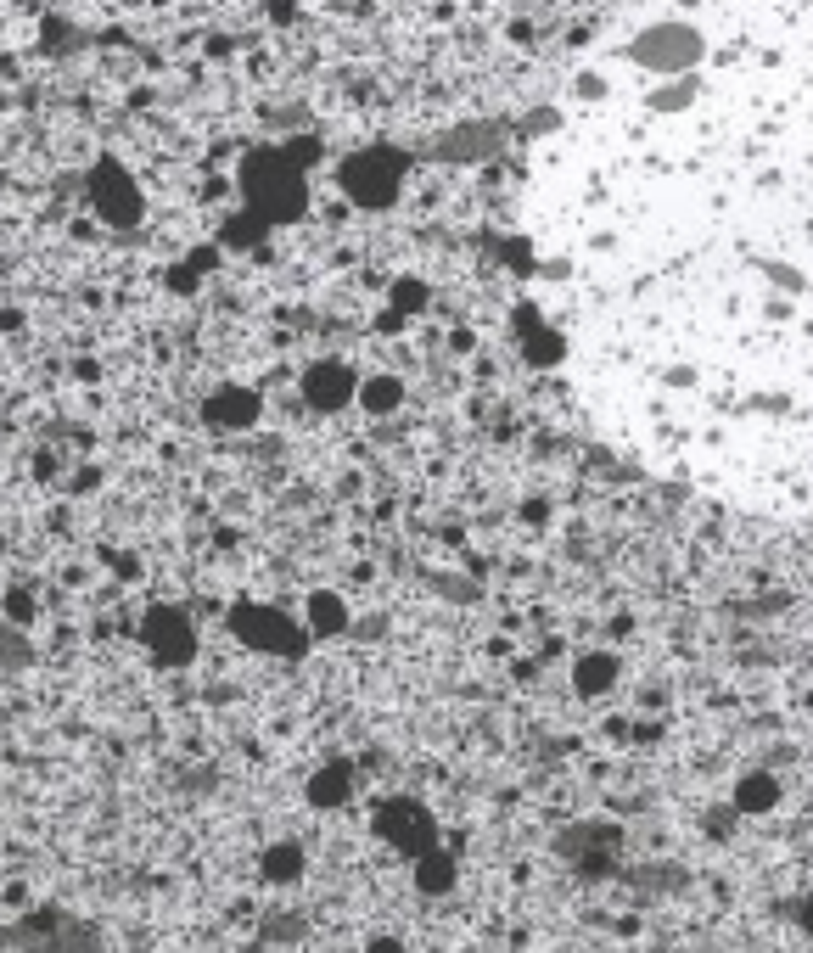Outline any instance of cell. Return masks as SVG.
Instances as JSON below:
<instances>
[{"label":"cell","instance_id":"3","mask_svg":"<svg viewBox=\"0 0 813 953\" xmlns=\"http://www.w3.org/2000/svg\"><path fill=\"white\" fill-rule=\"evenodd\" d=\"M774 780H763V774H752V780H741V791H735V808L741 813H763V808H774Z\"/></svg>","mask_w":813,"mask_h":953},{"label":"cell","instance_id":"1","mask_svg":"<svg viewBox=\"0 0 813 953\" xmlns=\"http://www.w3.org/2000/svg\"><path fill=\"white\" fill-rule=\"evenodd\" d=\"M533 303L584 421L729 511L813 516V0H640L533 146Z\"/></svg>","mask_w":813,"mask_h":953},{"label":"cell","instance_id":"4","mask_svg":"<svg viewBox=\"0 0 813 953\" xmlns=\"http://www.w3.org/2000/svg\"><path fill=\"white\" fill-rule=\"evenodd\" d=\"M421 881H427V886H449V864H443V858H432V864L421 869Z\"/></svg>","mask_w":813,"mask_h":953},{"label":"cell","instance_id":"5","mask_svg":"<svg viewBox=\"0 0 813 953\" xmlns=\"http://www.w3.org/2000/svg\"><path fill=\"white\" fill-rule=\"evenodd\" d=\"M802 925H808V931H813V897H808V903H802Z\"/></svg>","mask_w":813,"mask_h":953},{"label":"cell","instance_id":"2","mask_svg":"<svg viewBox=\"0 0 813 953\" xmlns=\"http://www.w3.org/2000/svg\"><path fill=\"white\" fill-rule=\"evenodd\" d=\"M612 679H617L612 656H584V662H578V690H584V696H600Z\"/></svg>","mask_w":813,"mask_h":953}]
</instances>
